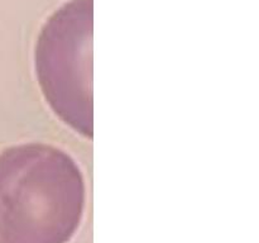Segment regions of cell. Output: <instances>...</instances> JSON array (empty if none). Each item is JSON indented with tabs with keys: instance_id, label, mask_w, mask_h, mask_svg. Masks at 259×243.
<instances>
[{
	"instance_id": "cell-1",
	"label": "cell",
	"mask_w": 259,
	"mask_h": 243,
	"mask_svg": "<svg viewBox=\"0 0 259 243\" xmlns=\"http://www.w3.org/2000/svg\"><path fill=\"white\" fill-rule=\"evenodd\" d=\"M85 207L82 172L65 151L23 143L0 152V243H68Z\"/></svg>"
},
{
	"instance_id": "cell-2",
	"label": "cell",
	"mask_w": 259,
	"mask_h": 243,
	"mask_svg": "<svg viewBox=\"0 0 259 243\" xmlns=\"http://www.w3.org/2000/svg\"><path fill=\"white\" fill-rule=\"evenodd\" d=\"M93 0H71L38 35L34 66L45 99L73 131L93 137Z\"/></svg>"
}]
</instances>
